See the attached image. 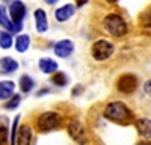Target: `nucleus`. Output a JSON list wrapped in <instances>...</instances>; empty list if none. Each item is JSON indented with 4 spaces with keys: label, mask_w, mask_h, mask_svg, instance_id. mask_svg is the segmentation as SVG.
I'll use <instances>...</instances> for the list:
<instances>
[{
    "label": "nucleus",
    "mask_w": 151,
    "mask_h": 145,
    "mask_svg": "<svg viewBox=\"0 0 151 145\" xmlns=\"http://www.w3.org/2000/svg\"><path fill=\"white\" fill-rule=\"evenodd\" d=\"M104 116L113 123H119V124H129L133 119L132 111L121 101H113L109 103L104 109Z\"/></svg>",
    "instance_id": "nucleus-1"
},
{
    "label": "nucleus",
    "mask_w": 151,
    "mask_h": 145,
    "mask_svg": "<svg viewBox=\"0 0 151 145\" xmlns=\"http://www.w3.org/2000/svg\"><path fill=\"white\" fill-rule=\"evenodd\" d=\"M103 26L112 36H115V38H121V36H124L129 30L127 23H125L124 18L118 14H109L103 21Z\"/></svg>",
    "instance_id": "nucleus-2"
},
{
    "label": "nucleus",
    "mask_w": 151,
    "mask_h": 145,
    "mask_svg": "<svg viewBox=\"0 0 151 145\" xmlns=\"http://www.w3.org/2000/svg\"><path fill=\"white\" fill-rule=\"evenodd\" d=\"M62 124V116L58 112H44L40 115L36 121V127L40 131H52L55 128H59Z\"/></svg>",
    "instance_id": "nucleus-3"
},
{
    "label": "nucleus",
    "mask_w": 151,
    "mask_h": 145,
    "mask_svg": "<svg viewBox=\"0 0 151 145\" xmlns=\"http://www.w3.org/2000/svg\"><path fill=\"white\" fill-rule=\"evenodd\" d=\"M113 52H115L113 44L106 41V39H100V41L94 42L92 48H91V53H92L94 59H97V60H106V59H109L113 55Z\"/></svg>",
    "instance_id": "nucleus-4"
},
{
    "label": "nucleus",
    "mask_w": 151,
    "mask_h": 145,
    "mask_svg": "<svg viewBox=\"0 0 151 145\" xmlns=\"http://www.w3.org/2000/svg\"><path fill=\"white\" fill-rule=\"evenodd\" d=\"M9 14H11V21L12 24L17 27V30L21 29L23 26V20L26 17V6H24L23 2H12L9 5Z\"/></svg>",
    "instance_id": "nucleus-5"
},
{
    "label": "nucleus",
    "mask_w": 151,
    "mask_h": 145,
    "mask_svg": "<svg viewBox=\"0 0 151 145\" xmlns=\"http://www.w3.org/2000/svg\"><path fill=\"white\" fill-rule=\"evenodd\" d=\"M68 135L71 136V139L74 142H77L79 145L86 144V131H85V126L80 123L79 119H74L68 124Z\"/></svg>",
    "instance_id": "nucleus-6"
},
{
    "label": "nucleus",
    "mask_w": 151,
    "mask_h": 145,
    "mask_svg": "<svg viewBox=\"0 0 151 145\" xmlns=\"http://www.w3.org/2000/svg\"><path fill=\"white\" fill-rule=\"evenodd\" d=\"M116 88L122 94H132L137 88V79L134 74H122L118 82H116Z\"/></svg>",
    "instance_id": "nucleus-7"
},
{
    "label": "nucleus",
    "mask_w": 151,
    "mask_h": 145,
    "mask_svg": "<svg viewBox=\"0 0 151 145\" xmlns=\"http://www.w3.org/2000/svg\"><path fill=\"white\" fill-rule=\"evenodd\" d=\"M73 50H74V44L70 39H62V41L56 42L53 47V52L58 57H68L73 53Z\"/></svg>",
    "instance_id": "nucleus-8"
},
{
    "label": "nucleus",
    "mask_w": 151,
    "mask_h": 145,
    "mask_svg": "<svg viewBox=\"0 0 151 145\" xmlns=\"http://www.w3.org/2000/svg\"><path fill=\"white\" fill-rule=\"evenodd\" d=\"M32 142V130L29 126H21L17 131L15 145H30Z\"/></svg>",
    "instance_id": "nucleus-9"
},
{
    "label": "nucleus",
    "mask_w": 151,
    "mask_h": 145,
    "mask_svg": "<svg viewBox=\"0 0 151 145\" xmlns=\"http://www.w3.org/2000/svg\"><path fill=\"white\" fill-rule=\"evenodd\" d=\"M35 24H36V30L40 33L47 32L48 29V20H47V14L42 9H36L35 11Z\"/></svg>",
    "instance_id": "nucleus-10"
},
{
    "label": "nucleus",
    "mask_w": 151,
    "mask_h": 145,
    "mask_svg": "<svg viewBox=\"0 0 151 145\" xmlns=\"http://www.w3.org/2000/svg\"><path fill=\"white\" fill-rule=\"evenodd\" d=\"M38 67H40V70L44 72V74H55V72L58 71L56 60L50 59V57H42V59H40Z\"/></svg>",
    "instance_id": "nucleus-11"
},
{
    "label": "nucleus",
    "mask_w": 151,
    "mask_h": 145,
    "mask_svg": "<svg viewBox=\"0 0 151 145\" xmlns=\"http://www.w3.org/2000/svg\"><path fill=\"white\" fill-rule=\"evenodd\" d=\"M74 11H76V8L73 5H65V6L59 8L55 12V18L58 21H67V20H70L74 15Z\"/></svg>",
    "instance_id": "nucleus-12"
},
{
    "label": "nucleus",
    "mask_w": 151,
    "mask_h": 145,
    "mask_svg": "<svg viewBox=\"0 0 151 145\" xmlns=\"http://www.w3.org/2000/svg\"><path fill=\"white\" fill-rule=\"evenodd\" d=\"M136 128L139 131V135L144 138H151V119L148 118H142L136 121Z\"/></svg>",
    "instance_id": "nucleus-13"
},
{
    "label": "nucleus",
    "mask_w": 151,
    "mask_h": 145,
    "mask_svg": "<svg viewBox=\"0 0 151 145\" xmlns=\"http://www.w3.org/2000/svg\"><path fill=\"white\" fill-rule=\"evenodd\" d=\"M14 89H15V83L12 80H2L0 82V100L9 98L14 94Z\"/></svg>",
    "instance_id": "nucleus-14"
},
{
    "label": "nucleus",
    "mask_w": 151,
    "mask_h": 145,
    "mask_svg": "<svg viewBox=\"0 0 151 145\" xmlns=\"http://www.w3.org/2000/svg\"><path fill=\"white\" fill-rule=\"evenodd\" d=\"M0 68H2L3 72H14L18 68V62L9 56H5L0 59Z\"/></svg>",
    "instance_id": "nucleus-15"
},
{
    "label": "nucleus",
    "mask_w": 151,
    "mask_h": 145,
    "mask_svg": "<svg viewBox=\"0 0 151 145\" xmlns=\"http://www.w3.org/2000/svg\"><path fill=\"white\" fill-rule=\"evenodd\" d=\"M29 45H30L29 35H18L17 38H15V48H17V52L24 53L29 48Z\"/></svg>",
    "instance_id": "nucleus-16"
},
{
    "label": "nucleus",
    "mask_w": 151,
    "mask_h": 145,
    "mask_svg": "<svg viewBox=\"0 0 151 145\" xmlns=\"http://www.w3.org/2000/svg\"><path fill=\"white\" fill-rule=\"evenodd\" d=\"M0 24H2L3 27H6L9 32H18L17 27L12 24V21L9 20V17L6 15V9L5 6H0Z\"/></svg>",
    "instance_id": "nucleus-17"
},
{
    "label": "nucleus",
    "mask_w": 151,
    "mask_h": 145,
    "mask_svg": "<svg viewBox=\"0 0 151 145\" xmlns=\"http://www.w3.org/2000/svg\"><path fill=\"white\" fill-rule=\"evenodd\" d=\"M139 23L142 27H147V29H151V6H148L139 17Z\"/></svg>",
    "instance_id": "nucleus-18"
},
{
    "label": "nucleus",
    "mask_w": 151,
    "mask_h": 145,
    "mask_svg": "<svg viewBox=\"0 0 151 145\" xmlns=\"http://www.w3.org/2000/svg\"><path fill=\"white\" fill-rule=\"evenodd\" d=\"M20 88H21L23 92H29V91L33 88V80H32V77L27 76V74H23V76L20 77Z\"/></svg>",
    "instance_id": "nucleus-19"
},
{
    "label": "nucleus",
    "mask_w": 151,
    "mask_h": 145,
    "mask_svg": "<svg viewBox=\"0 0 151 145\" xmlns=\"http://www.w3.org/2000/svg\"><path fill=\"white\" fill-rule=\"evenodd\" d=\"M12 36L9 32H3V30H0V47L2 48H11L12 47Z\"/></svg>",
    "instance_id": "nucleus-20"
},
{
    "label": "nucleus",
    "mask_w": 151,
    "mask_h": 145,
    "mask_svg": "<svg viewBox=\"0 0 151 145\" xmlns=\"http://www.w3.org/2000/svg\"><path fill=\"white\" fill-rule=\"evenodd\" d=\"M52 82L56 85V86H65V85L68 83V77H67L65 72H60V71H58V72H55V74H53Z\"/></svg>",
    "instance_id": "nucleus-21"
},
{
    "label": "nucleus",
    "mask_w": 151,
    "mask_h": 145,
    "mask_svg": "<svg viewBox=\"0 0 151 145\" xmlns=\"http://www.w3.org/2000/svg\"><path fill=\"white\" fill-rule=\"evenodd\" d=\"M18 121H20V116L17 115L12 121V128H11V145H15V138H17V127H18Z\"/></svg>",
    "instance_id": "nucleus-22"
},
{
    "label": "nucleus",
    "mask_w": 151,
    "mask_h": 145,
    "mask_svg": "<svg viewBox=\"0 0 151 145\" xmlns=\"http://www.w3.org/2000/svg\"><path fill=\"white\" fill-rule=\"evenodd\" d=\"M8 136H9L8 127L0 124V145H8Z\"/></svg>",
    "instance_id": "nucleus-23"
},
{
    "label": "nucleus",
    "mask_w": 151,
    "mask_h": 145,
    "mask_svg": "<svg viewBox=\"0 0 151 145\" xmlns=\"http://www.w3.org/2000/svg\"><path fill=\"white\" fill-rule=\"evenodd\" d=\"M20 100H21L20 95H14V97L11 98V101L5 103V107H6V109H15V107L20 104Z\"/></svg>",
    "instance_id": "nucleus-24"
},
{
    "label": "nucleus",
    "mask_w": 151,
    "mask_h": 145,
    "mask_svg": "<svg viewBox=\"0 0 151 145\" xmlns=\"http://www.w3.org/2000/svg\"><path fill=\"white\" fill-rule=\"evenodd\" d=\"M144 91H145V94H147L148 97H151V79L144 83Z\"/></svg>",
    "instance_id": "nucleus-25"
},
{
    "label": "nucleus",
    "mask_w": 151,
    "mask_h": 145,
    "mask_svg": "<svg viewBox=\"0 0 151 145\" xmlns=\"http://www.w3.org/2000/svg\"><path fill=\"white\" fill-rule=\"evenodd\" d=\"M136 145H151V142L150 141H139Z\"/></svg>",
    "instance_id": "nucleus-26"
},
{
    "label": "nucleus",
    "mask_w": 151,
    "mask_h": 145,
    "mask_svg": "<svg viewBox=\"0 0 151 145\" xmlns=\"http://www.w3.org/2000/svg\"><path fill=\"white\" fill-rule=\"evenodd\" d=\"M85 3H88L86 0H82V2H80V0H79V2H77V6H83Z\"/></svg>",
    "instance_id": "nucleus-27"
}]
</instances>
